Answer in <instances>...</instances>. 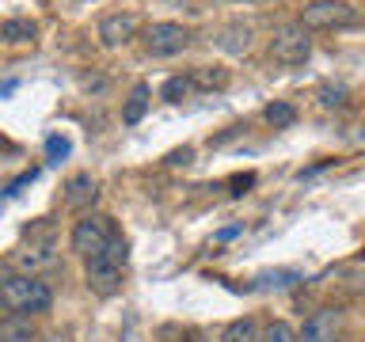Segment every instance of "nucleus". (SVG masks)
<instances>
[{"label":"nucleus","instance_id":"nucleus-16","mask_svg":"<svg viewBox=\"0 0 365 342\" xmlns=\"http://www.w3.org/2000/svg\"><path fill=\"white\" fill-rule=\"evenodd\" d=\"M34 34H38V27L31 19H4L0 23V38L4 42H31Z\"/></svg>","mask_w":365,"mask_h":342},{"label":"nucleus","instance_id":"nucleus-2","mask_svg":"<svg viewBox=\"0 0 365 342\" xmlns=\"http://www.w3.org/2000/svg\"><path fill=\"white\" fill-rule=\"evenodd\" d=\"M0 308L23 312V316H42L53 308V289L42 278H31V274H11L0 285Z\"/></svg>","mask_w":365,"mask_h":342},{"label":"nucleus","instance_id":"nucleus-20","mask_svg":"<svg viewBox=\"0 0 365 342\" xmlns=\"http://www.w3.org/2000/svg\"><path fill=\"white\" fill-rule=\"evenodd\" d=\"M319 103H324V107H346V88L342 84H324L319 88Z\"/></svg>","mask_w":365,"mask_h":342},{"label":"nucleus","instance_id":"nucleus-9","mask_svg":"<svg viewBox=\"0 0 365 342\" xmlns=\"http://www.w3.org/2000/svg\"><path fill=\"white\" fill-rule=\"evenodd\" d=\"M61 190H65V194H61L65 209H88V205L99 198V187H96V179H91L88 171H76V175H68Z\"/></svg>","mask_w":365,"mask_h":342},{"label":"nucleus","instance_id":"nucleus-5","mask_svg":"<svg viewBox=\"0 0 365 342\" xmlns=\"http://www.w3.org/2000/svg\"><path fill=\"white\" fill-rule=\"evenodd\" d=\"M110 236H114L110 217H103V213H84V217H80V221L73 224V232H68V247H73L80 259H88V255H96V251L107 244Z\"/></svg>","mask_w":365,"mask_h":342},{"label":"nucleus","instance_id":"nucleus-10","mask_svg":"<svg viewBox=\"0 0 365 342\" xmlns=\"http://www.w3.org/2000/svg\"><path fill=\"white\" fill-rule=\"evenodd\" d=\"M53 262H57V255H53V244H50V239H46V244H34V239H31L27 247H19L16 255H11V266H19L23 274H31V278H34L38 270L53 266Z\"/></svg>","mask_w":365,"mask_h":342},{"label":"nucleus","instance_id":"nucleus-4","mask_svg":"<svg viewBox=\"0 0 365 342\" xmlns=\"http://www.w3.org/2000/svg\"><path fill=\"white\" fill-rule=\"evenodd\" d=\"M270 57L278 65H304L308 57H312V34H308L301 23H285V27H278L270 38Z\"/></svg>","mask_w":365,"mask_h":342},{"label":"nucleus","instance_id":"nucleus-22","mask_svg":"<svg viewBox=\"0 0 365 342\" xmlns=\"http://www.w3.org/2000/svg\"><path fill=\"white\" fill-rule=\"evenodd\" d=\"M34 179H38V171H27V175H19V179L11 182V187H8L4 194H8V198H11V194H19V187H27V182H34Z\"/></svg>","mask_w":365,"mask_h":342},{"label":"nucleus","instance_id":"nucleus-14","mask_svg":"<svg viewBox=\"0 0 365 342\" xmlns=\"http://www.w3.org/2000/svg\"><path fill=\"white\" fill-rule=\"evenodd\" d=\"M259 335H262L259 319L255 316H240L221 331V342H259Z\"/></svg>","mask_w":365,"mask_h":342},{"label":"nucleus","instance_id":"nucleus-18","mask_svg":"<svg viewBox=\"0 0 365 342\" xmlns=\"http://www.w3.org/2000/svg\"><path fill=\"white\" fill-rule=\"evenodd\" d=\"M194 88H225L228 84V73L225 68H217V65H202V68H194Z\"/></svg>","mask_w":365,"mask_h":342},{"label":"nucleus","instance_id":"nucleus-11","mask_svg":"<svg viewBox=\"0 0 365 342\" xmlns=\"http://www.w3.org/2000/svg\"><path fill=\"white\" fill-rule=\"evenodd\" d=\"M38 338V323L34 316H23V312H8L0 319V342H34Z\"/></svg>","mask_w":365,"mask_h":342},{"label":"nucleus","instance_id":"nucleus-12","mask_svg":"<svg viewBox=\"0 0 365 342\" xmlns=\"http://www.w3.org/2000/svg\"><path fill=\"white\" fill-rule=\"evenodd\" d=\"M251 38H255V31H251L247 23H228V27H221L213 34L217 50H225V53H247Z\"/></svg>","mask_w":365,"mask_h":342},{"label":"nucleus","instance_id":"nucleus-3","mask_svg":"<svg viewBox=\"0 0 365 342\" xmlns=\"http://www.w3.org/2000/svg\"><path fill=\"white\" fill-rule=\"evenodd\" d=\"M358 23V8L346 0H308L301 8V27L312 31H335V27H350Z\"/></svg>","mask_w":365,"mask_h":342},{"label":"nucleus","instance_id":"nucleus-15","mask_svg":"<svg viewBox=\"0 0 365 342\" xmlns=\"http://www.w3.org/2000/svg\"><path fill=\"white\" fill-rule=\"evenodd\" d=\"M262 118H267L274 130H289V125L297 122V107L293 103H285V99H274L267 110H262Z\"/></svg>","mask_w":365,"mask_h":342},{"label":"nucleus","instance_id":"nucleus-6","mask_svg":"<svg viewBox=\"0 0 365 342\" xmlns=\"http://www.w3.org/2000/svg\"><path fill=\"white\" fill-rule=\"evenodd\" d=\"M190 46V31L182 23H171V19H160V23H148L145 27V50L153 57H175Z\"/></svg>","mask_w":365,"mask_h":342},{"label":"nucleus","instance_id":"nucleus-8","mask_svg":"<svg viewBox=\"0 0 365 342\" xmlns=\"http://www.w3.org/2000/svg\"><path fill=\"white\" fill-rule=\"evenodd\" d=\"M297 342H339V312L335 308H316V312L304 319Z\"/></svg>","mask_w":365,"mask_h":342},{"label":"nucleus","instance_id":"nucleus-1","mask_svg":"<svg viewBox=\"0 0 365 342\" xmlns=\"http://www.w3.org/2000/svg\"><path fill=\"white\" fill-rule=\"evenodd\" d=\"M125 262H130V244L114 232L107 244H103L96 255L84 259V281L96 296H114L122 289V278H125Z\"/></svg>","mask_w":365,"mask_h":342},{"label":"nucleus","instance_id":"nucleus-24","mask_svg":"<svg viewBox=\"0 0 365 342\" xmlns=\"http://www.w3.org/2000/svg\"><path fill=\"white\" fill-rule=\"evenodd\" d=\"M194 342H202V338H194Z\"/></svg>","mask_w":365,"mask_h":342},{"label":"nucleus","instance_id":"nucleus-19","mask_svg":"<svg viewBox=\"0 0 365 342\" xmlns=\"http://www.w3.org/2000/svg\"><path fill=\"white\" fill-rule=\"evenodd\" d=\"M259 342H297V331H293L289 323H285V319H274V323L262 327Z\"/></svg>","mask_w":365,"mask_h":342},{"label":"nucleus","instance_id":"nucleus-7","mask_svg":"<svg viewBox=\"0 0 365 342\" xmlns=\"http://www.w3.org/2000/svg\"><path fill=\"white\" fill-rule=\"evenodd\" d=\"M137 31H141V19L133 11H110V16L99 19V42L103 46H125L137 38Z\"/></svg>","mask_w":365,"mask_h":342},{"label":"nucleus","instance_id":"nucleus-17","mask_svg":"<svg viewBox=\"0 0 365 342\" xmlns=\"http://www.w3.org/2000/svg\"><path fill=\"white\" fill-rule=\"evenodd\" d=\"M194 91V80L190 76H168L164 88H160V95H164L168 103H182Z\"/></svg>","mask_w":365,"mask_h":342},{"label":"nucleus","instance_id":"nucleus-13","mask_svg":"<svg viewBox=\"0 0 365 342\" xmlns=\"http://www.w3.org/2000/svg\"><path fill=\"white\" fill-rule=\"evenodd\" d=\"M148 103H153V88H148V84H133L130 95H125V103H122V122L125 125H137V122L145 118Z\"/></svg>","mask_w":365,"mask_h":342},{"label":"nucleus","instance_id":"nucleus-23","mask_svg":"<svg viewBox=\"0 0 365 342\" xmlns=\"http://www.w3.org/2000/svg\"><path fill=\"white\" fill-rule=\"evenodd\" d=\"M11 278V262H0V285H4Z\"/></svg>","mask_w":365,"mask_h":342},{"label":"nucleus","instance_id":"nucleus-21","mask_svg":"<svg viewBox=\"0 0 365 342\" xmlns=\"http://www.w3.org/2000/svg\"><path fill=\"white\" fill-rule=\"evenodd\" d=\"M68 148H73V145H68L65 141V137H50V141H46V156H50V164H61V160L68 156Z\"/></svg>","mask_w":365,"mask_h":342}]
</instances>
